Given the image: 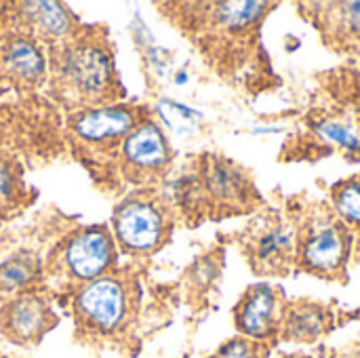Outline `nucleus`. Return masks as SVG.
<instances>
[{"label": "nucleus", "mask_w": 360, "mask_h": 358, "mask_svg": "<svg viewBox=\"0 0 360 358\" xmlns=\"http://www.w3.org/2000/svg\"><path fill=\"white\" fill-rule=\"evenodd\" d=\"M38 276L36 260L19 257L13 262H6L0 266V293H15L32 285V281Z\"/></svg>", "instance_id": "nucleus-20"}, {"label": "nucleus", "mask_w": 360, "mask_h": 358, "mask_svg": "<svg viewBox=\"0 0 360 358\" xmlns=\"http://www.w3.org/2000/svg\"><path fill=\"white\" fill-rule=\"evenodd\" d=\"M287 302L283 291L270 283H257L245 291L236 310L234 325L243 338L268 344L278 338Z\"/></svg>", "instance_id": "nucleus-10"}, {"label": "nucleus", "mask_w": 360, "mask_h": 358, "mask_svg": "<svg viewBox=\"0 0 360 358\" xmlns=\"http://www.w3.org/2000/svg\"><path fill=\"white\" fill-rule=\"evenodd\" d=\"M352 245V230L333 209L319 205L300 219L297 266L321 279H342Z\"/></svg>", "instance_id": "nucleus-3"}, {"label": "nucleus", "mask_w": 360, "mask_h": 358, "mask_svg": "<svg viewBox=\"0 0 360 358\" xmlns=\"http://www.w3.org/2000/svg\"><path fill=\"white\" fill-rule=\"evenodd\" d=\"M300 219L283 211L259 213L243 236V251L259 276H283L297 264Z\"/></svg>", "instance_id": "nucleus-5"}, {"label": "nucleus", "mask_w": 360, "mask_h": 358, "mask_svg": "<svg viewBox=\"0 0 360 358\" xmlns=\"http://www.w3.org/2000/svg\"><path fill=\"white\" fill-rule=\"evenodd\" d=\"M211 25L224 34H245L253 30L272 6L270 2H215L207 4Z\"/></svg>", "instance_id": "nucleus-17"}, {"label": "nucleus", "mask_w": 360, "mask_h": 358, "mask_svg": "<svg viewBox=\"0 0 360 358\" xmlns=\"http://www.w3.org/2000/svg\"><path fill=\"white\" fill-rule=\"evenodd\" d=\"M196 173L205 207L228 215L255 207L257 192L253 179L238 162L219 154H205Z\"/></svg>", "instance_id": "nucleus-7"}, {"label": "nucleus", "mask_w": 360, "mask_h": 358, "mask_svg": "<svg viewBox=\"0 0 360 358\" xmlns=\"http://www.w3.org/2000/svg\"><path fill=\"white\" fill-rule=\"evenodd\" d=\"M329 329L331 310L325 304L300 300L295 304H287L278 338L293 344H314Z\"/></svg>", "instance_id": "nucleus-14"}, {"label": "nucleus", "mask_w": 360, "mask_h": 358, "mask_svg": "<svg viewBox=\"0 0 360 358\" xmlns=\"http://www.w3.org/2000/svg\"><path fill=\"white\" fill-rule=\"evenodd\" d=\"M312 131L329 146L342 150L344 154L360 156V116L354 112H333L321 114L312 120Z\"/></svg>", "instance_id": "nucleus-15"}, {"label": "nucleus", "mask_w": 360, "mask_h": 358, "mask_svg": "<svg viewBox=\"0 0 360 358\" xmlns=\"http://www.w3.org/2000/svg\"><path fill=\"white\" fill-rule=\"evenodd\" d=\"M143 118L146 114L135 106L110 103V106L76 110L68 120V129L74 141L86 150H101V148L118 150L122 139Z\"/></svg>", "instance_id": "nucleus-8"}, {"label": "nucleus", "mask_w": 360, "mask_h": 358, "mask_svg": "<svg viewBox=\"0 0 360 358\" xmlns=\"http://www.w3.org/2000/svg\"><path fill=\"white\" fill-rule=\"evenodd\" d=\"M51 78L55 95L70 108L110 106L118 93V76L103 32L80 27L57 44L51 55Z\"/></svg>", "instance_id": "nucleus-1"}, {"label": "nucleus", "mask_w": 360, "mask_h": 358, "mask_svg": "<svg viewBox=\"0 0 360 358\" xmlns=\"http://www.w3.org/2000/svg\"><path fill=\"white\" fill-rule=\"evenodd\" d=\"M116 241L105 226H91L68 234L49 255V274L57 285L80 289L110 272Z\"/></svg>", "instance_id": "nucleus-4"}, {"label": "nucleus", "mask_w": 360, "mask_h": 358, "mask_svg": "<svg viewBox=\"0 0 360 358\" xmlns=\"http://www.w3.org/2000/svg\"><path fill=\"white\" fill-rule=\"evenodd\" d=\"M135 287L114 274H103L74 291L72 317L76 335L86 344L118 342L135 321Z\"/></svg>", "instance_id": "nucleus-2"}, {"label": "nucleus", "mask_w": 360, "mask_h": 358, "mask_svg": "<svg viewBox=\"0 0 360 358\" xmlns=\"http://www.w3.org/2000/svg\"><path fill=\"white\" fill-rule=\"evenodd\" d=\"M116 152L122 175L137 184L162 177L171 165V148L167 135L148 116L122 139Z\"/></svg>", "instance_id": "nucleus-9"}, {"label": "nucleus", "mask_w": 360, "mask_h": 358, "mask_svg": "<svg viewBox=\"0 0 360 358\" xmlns=\"http://www.w3.org/2000/svg\"><path fill=\"white\" fill-rule=\"evenodd\" d=\"M57 325L51 304L36 293H19L0 308V333L15 346H36Z\"/></svg>", "instance_id": "nucleus-12"}, {"label": "nucleus", "mask_w": 360, "mask_h": 358, "mask_svg": "<svg viewBox=\"0 0 360 358\" xmlns=\"http://www.w3.org/2000/svg\"><path fill=\"white\" fill-rule=\"evenodd\" d=\"M331 209L350 230L360 232V175L333 186Z\"/></svg>", "instance_id": "nucleus-18"}, {"label": "nucleus", "mask_w": 360, "mask_h": 358, "mask_svg": "<svg viewBox=\"0 0 360 358\" xmlns=\"http://www.w3.org/2000/svg\"><path fill=\"white\" fill-rule=\"evenodd\" d=\"M15 11L4 13V23L13 25L11 32L25 34L44 44H61L72 38L80 27L76 17L59 2H19Z\"/></svg>", "instance_id": "nucleus-11"}, {"label": "nucleus", "mask_w": 360, "mask_h": 358, "mask_svg": "<svg viewBox=\"0 0 360 358\" xmlns=\"http://www.w3.org/2000/svg\"><path fill=\"white\" fill-rule=\"evenodd\" d=\"M335 358H360V348H348L342 354H338Z\"/></svg>", "instance_id": "nucleus-22"}, {"label": "nucleus", "mask_w": 360, "mask_h": 358, "mask_svg": "<svg viewBox=\"0 0 360 358\" xmlns=\"http://www.w3.org/2000/svg\"><path fill=\"white\" fill-rule=\"evenodd\" d=\"M23 196V179L17 162L0 152V217L17 211Z\"/></svg>", "instance_id": "nucleus-19"}, {"label": "nucleus", "mask_w": 360, "mask_h": 358, "mask_svg": "<svg viewBox=\"0 0 360 358\" xmlns=\"http://www.w3.org/2000/svg\"><path fill=\"white\" fill-rule=\"evenodd\" d=\"M268 354H270L268 344L236 335L226 344H221L209 358H268Z\"/></svg>", "instance_id": "nucleus-21"}, {"label": "nucleus", "mask_w": 360, "mask_h": 358, "mask_svg": "<svg viewBox=\"0 0 360 358\" xmlns=\"http://www.w3.org/2000/svg\"><path fill=\"white\" fill-rule=\"evenodd\" d=\"M2 82H4V76H2V68H0V91H2Z\"/></svg>", "instance_id": "nucleus-24"}, {"label": "nucleus", "mask_w": 360, "mask_h": 358, "mask_svg": "<svg viewBox=\"0 0 360 358\" xmlns=\"http://www.w3.org/2000/svg\"><path fill=\"white\" fill-rule=\"evenodd\" d=\"M283 358H312V357H306V354H289V357H283Z\"/></svg>", "instance_id": "nucleus-23"}, {"label": "nucleus", "mask_w": 360, "mask_h": 358, "mask_svg": "<svg viewBox=\"0 0 360 358\" xmlns=\"http://www.w3.org/2000/svg\"><path fill=\"white\" fill-rule=\"evenodd\" d=\"M114 241L131 255H150L171 236L169 205L152 192H139L124 198L114 211Z\"/></svg>", "instance_id": "nucleus-6"}, {"label": "nucleus", "mask_w": 360, "mask_h": 358, "mask_svg": "<svg viewBox=\"0 0 360 358\" xmlns=\"http://www.w3.org/2000/svg\"><path fill=\"white\" fill-rule=\"evenodd\" d=\"M321 25L333 44L342 49H360V2L321 4Z\"/></svg>", "instance_id": "nucleus-16"}, {"label": "nucleus", "mask_w": 360, "mask_h": 358, "mask_svg": "<svg viewBox=\"0 0 360 358\" xmlns=\"http://www.w3.org/2000/svg\"><path fill=\"white\" fill-rule=\"evenodd\" d=\"M0 68L4 80L19 91H34L46 78V57L40 42L17 32L2 34Z\"/></svg>", "instance_id": "nucleus-13"}]
</instances>
